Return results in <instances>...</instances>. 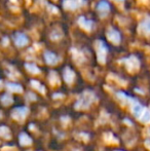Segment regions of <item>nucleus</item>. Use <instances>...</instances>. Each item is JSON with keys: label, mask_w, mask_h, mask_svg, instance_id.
Segmentation results:
<instances>
[{"label": "nucleus", "mask_w": 150, "mask_h": 151, "mask_svg": "<svg viewBox=\"0 0 150 151\" xmlns=\"http://www.w3.org/2000/svg\"><path fill=\"white\" fill-rule=\"evenodd\" d=\"M94 99H95L94 93L88 91H84L79 97L75 107L77 108V109H86V108L90 107V105L92 104V102L94 101Z\"/></svg>", "instance_id": "nucleus-1"}, {"label": "nucleus", "mask_w": 150, "mask_h": 151, "mask_svg": "<svg viewBox=\"0 0 150 151\" xmlns=\"http://www.w3.org/2000/svg\"><path fill=\"white\" fill-rule=\"evenodd\" d=\"M96 50H97V58L100 64H105L108 54V47L107 45L101 40H98L96 42Z\"/></svg>", "instance_id": "nucleus-2"}, {"label": "nucleus", "mask_w": 150, "mask_h": 151, "mask_svg": "<svg viewBox=\"0 0 150 151\" xmlns=\"http://www.w3.org/2000/svg\"><path fill=\"white\" fill-rule=\"evenodd\" d=\"M123 63L126 65V69L130 72H136L140 67V61L136 56H131L128 58L124 59Z\"/></svg>", "instance_id": "nucleus-3"}, {"label": "nucleus", "mask_w": 150, "mask_h": 151, "mask_svg": "<svg viewBox=\"0 0 150 151\" xmlns=\"http://www.w3.org/2000/svg\"><path fill=\"white\" fill-rule=\"evenodd\" d=\"M28 108L26 107H19V108H16V109L12 111L11 113V116L17 120H23L25 117L27 116L28 114Z\"/></svg>", "instance_id": "nucleus-4"}, {"label": "nucleus", "mask_w": 150, "mask_h": 151, "mask_svg": "<svg viewBox=\"0 0 150 151\" xmlns=\"http://www.w3.org/2000/svg\"><path fill=\"white\" fill-rule=\"evenodd\" d=\"M107 38L109 41L114 44H118L121 40V36H120L119 32L116 31L115 29H109L107 31Z\"/></svg>", "instance_id": "nucleus-5"}, {"label": "nucleus", "mask_w": 150, "mask_h": 151, "mask_svg": "<svg viewBox=\"0 0 150 151\" xmlns=\"http://www.w3.org/2000/svg\"><path fill=\"white\" fill-rule=\"evenodd\" d=\"M82 1H84V0H64L63 1V6L66 9L74 10L79 7L81 4H83Z\"/></svg>", "instance_id": "nucleus-6"}, {"label": "nucleus", "mask_w": 150, "mask_h": 151, "mask_svg": "<svg viewBox=\"0 0 150 151\" xmlns=\"http://www.w3.org/2000/svg\"><path fill=\"white\" fill-rule=\"evenodd\" d=\"M14 43L18 47H23L28 43V37L23 33H16L14 36Z\"/></svg>", "instance_id": "nucleus-7"}, {"label": "nucleus", "mask_w": 150, "mask_h": 151, "mask_svg": "<svg viewBox=\"0 0 150 151\" xmlns=\"http://www.w3.org/2000/svg\"><path fill=\"white\" fill-rule=\"evenodd\" d=\"M139 31L144 35H150V17H146L139 25Z\"/></svg>", "instance_id": "nucleus-8"}, {"label": "nucleus", "mask_w": 150, "mask_h": 151, "mask_svg": "<svg viewBox=\"0 0 150 151\" xmlns=\"http://www.w3.org/2000/svg\"><path fill=\"white\" fill-rule=\"evenodd\" d=\"M78 24L80 25L82 29H84L85 31H90L94 27V22L90 20H86L84 17H80L78 19Z\"/></svg>", "instance_id": "nucleus-9"}, {"label": "nucleus", "mask_w": 150, "mask_h": 151, "mask_svg": "<svg viewBox=\"0 0 150 151\" xmlns=\"http://www.w3.org/2000/svg\"><path fill=\"white\" fill-rule=\"evenodd\" d=\"M97 10H98L102 16H106L109 12V10H110V5H109V3L107 1L102 0V1H100L97 4Z\"/></svg>", "instance_id": "nucleus-10"}, {"label": "nucleus", "mask_w": 150, "mask_h": 151, "mask_svg": "<svg viewBox=\"0 0 150 151\" xmlns=\"http://www.w3.org/2000/svg\"><path fill=\"white\" fill-rule=\"evenodd\" d=\"M44 60L48 65H56L59 62V58L57 55H55L52 52H44Z\"/></svg>", "instance_id": "nucleus-11"}, {"label": "nucleus", "mask_w": 150, "mask_h": 151, "mask_svg": "<svg viewBox=\"0 0 150 151\" xmlns=\"http://www.w3.org/2000/svg\"><path fill=\"white\" fill-rule=\"evenodd\" d=\"M132 110H133V113L135 114V116L140 118V116L142 115V113L144 112L145 107L141 105L140 103H138L137 101H135V103L133 104V106H132Z\"/></svg>", "instance_id": "nucleus-12"}, {"label": "nucleus", "mask_w": 150, "mask_h": 151, "mask_svg": "<svg viewBox=\"0 0 150 151\" xmlns=\"http://www.w3.org/2000/svg\"><path fill=\"white\" fill-rule=\"evenodd\" d=\"M74 77H75V74L70 68H66L64 70V79L67 83H72L73 80H74Z\"/></svg>", "instance_id": "nucleus-13"}, {"label": "nucleus", "mask_w": 150, "mask_h": 151, "mask_svg": "<svg viewBox=\"0 0 150 151\" xmlns=\"http://www.w3.org/2000/svg\"><path fill=\"white\" fill-rule=\"evenodd\" d=\"M7 88L10 91H14V93H22L23 91V88L20 86V84H17V83H12V82H8L6 84Z\"/></svg>", "instance_id": "nucleus-14"}, {"label": "nucleus", "mask_w": 150, "mask_h": 151, "mask_svg": "<svg viewBox=\"0 0 150 151\" xmlns=\"http://www.w3.org/2000/svg\"><path fill=\"white\" fill-rule=\"evenodd\" d=\"M25 67H26V69L28 70L30 73L37 74V73H39V72H40L39 68H38L37 66L35 65V64H33V63H27L26 65H25Z\"/></svg>", "instance_id": "nucleus-15"}, {"label": "nucleus", "mask_w": 150, "mask_h": 151, "mask_svg": "<svg viewBox=\"0 0 150 151\" xmlns=\"http://www.w3.org/2000/svg\"><path fill=\"white\" fill-rule=\"evenodd\" d=\"M20 143L24 146H27V145H30V144L32 143V140H31L30 137H29L28 135H26V134H21Z\"/></svg>", "instance_id": "nucleus-16"}, {"label": "nucleus", "mask_w": 150, "mask_h": 151, "mask_svg": "<svg viewBox=\"0 0 150 151\" xmlns=\"http://www.w3.org/2000/svg\"><path fill=\"white\" fill-rule=\"evenodd\" d=\"M140 119L142 122H144V123L150 122V110L145 109L144 112L142 113V115L140 116Z\"/></svg>", "instance_id": "nucleus-17"}, {"label": "nucleus", "mask_w": 150, "mask_h": 151, "mask_svg": "<svg viewBox=\"0 0 150 151\" xmlns=\"http://www.w3.org/2000/svg\"><path fill=\"white\" fill-rule=\"evenodd\" d=\"M0 136L2 138H5V139H8L10 137V132L7 127H0Z\"/></svg>", "instance_id": "nucleus-18"}, {"label": "nucleus", "mask_w": 150, "mask_h": 151, "mask_svg": "<svg viewBox=\"0 0 150 151\" xmlns=\"http://www.w3.org/2000/svg\"><path fill=\"white\" fill-rule=\"evenodd\" d=\"M1 102L4 104V105H9V104L12 102V97L9 95V93H5V95L1 98Z\"/></svg>", "instance_id": "nucleus-19"}, {"label": "nucleus", "mask_w": 150, "mask_h": 151, "mask_svg": "<svg viewBox=\"0 0 150 151\" xmlns=\"http://www.w3.org/2000/svg\"><path fill=\"white\" fill-rule=\"evenodd\" d=\"M31 84H32V86H34L36 90H38L40 91V93H45V90H44V86H41V84L39 83L38 81H36V80H32L31 81Z\"/></svg>", "instance_id": "nucleus-20"}, {"label": "nucleus", "mask_w": 150, "mask_h": 151, "mask_svg": "<svg viewBox=\"0 0 150 151\" xmlns=\"http://www.w3.org/2000/svg\"><path fill=\"white\" fill-rule=\"evenodd\" d=\"M50 81L52 82V84H56L57 82L59 81V79H58V76H57V73L56 72H50Z\"/></svg>", "instance_id": "nucleus-21"}, {"label": "nucleus", "mask_w": 150, "mask_h": 151, "mask_svg": "<svg viewBox=\"0 0 150 151\" xmlns=\"http://www.w3.org/2000/svg\"><path fill=\"white\" fill-rule=\"evenodd\" d=\"M146 144H147V146H148V147H150V139L146 142Z\"/></svg>", "instance_id": "nucleus-22"}, {"label": "nucleus", "mask_w": 150, "mask_h": 151, "mask_svg": "<svg viewBox=\"0 0 150 151\" xmlns=\"http://www.w3.org/2000/svg\"><path fill=\"white\" fill-rule=\"evenodd\" d=\"M115 1H119V2H122V1H124V0H115Z\"/></svg>", "instance_id": "nucleus-23"}, {"label": "nucleus", "mask_w": 150, "mask_h": 151, "mask_svg": "<svg viewBox=\"0 0 150 151\" xmlns=\"http://www.w3.org/2000/svg\"><path fill=\"white\" fill-rule=\"evenodd\" d=\"M1 86H2V81L0 80V88H1Z\"/></svg>", "instance_id": "nucleus-24"}]
</instances>
